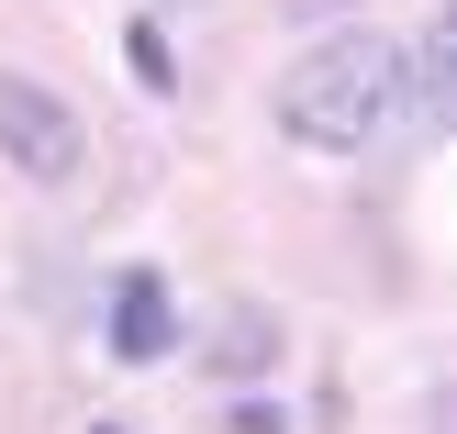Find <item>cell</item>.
I'll use <instances>...</instances> for the list:
<instances>
[{
	"label": "cell",
	"instance_id": "1",
	"mask_svg": "<svg viewBox=\"0 0 457 434\" xmlns=\"http://www.w3.org/2000/svg\"><path fill=\"white\" fill-rule=\"evenodd\" d=\"M402 111H413V56H402L391 34H324L312 56H290L279 78V134L312 156H369L379 134H402Z\"/></svg>",
	"mask_w": 457,
	"mask_h": 434
},
{
	"label": "cell",
	"instance_id": "2",
	"mask_svg": "<svg viewBox=\"0 0 457 434\" xmlns=\"http://www.w3.org/2000/svg\"><path fill=\"white\" fill-rule=\"evenodd\" d=\"M0 156H12L34 190H67V178H79V156H89V134H79V111H67L45 78L0 67Z\"/></svg>",
	"mask_w": 457,
	"mask_h": 434
},
{
	"label": "cell",
	"instance_id": "3",
	"mask_svg": "<svg viewBox=\"0 0 457 434\" xmlns=\"http://www.w3.org/2000/svg\"><path fill=\"white\" fill-rule=\"evenodd\" d=\"M168 334H179V312H168V290L134 267L123 290H112V356H134V368H156L168 356Z\"/></svg>",
	"mask_w": 457,
	"mask_h": 434
},
{
	"label": "cell",
	"instance_id": "4",
	"mask_svg": "<svg viewBox=\"0 0 457 434\" xmlns=\"http://www.w3.org/2000/svg\"><path fill=\"white\" fill-rule=\"evenodd\" d=\"M413 123L457 134V12H436L424 45H413Z\"/></svg>",
	"mask_w": 457,
	"mask_h": 434
},
{
	"label": "cell",
	"instance_id": "5",
	"mask_svg": "<svg viewBox=\"0 0 457 434\" xmlns=\"http://www.w3.org/2000/svg\"><path fill=\"white\" fill-rule=\"evenodd\" d=\"M201 368H212V379H257V368H279V312H257V301L223 312L212 346H201Z\"/></svg>",
	"mask_w": 457,
	"mask_h": 434
},
{
	"label": "cell",
	"instance_id": "6",
	"mask_svg": "<svg viewBox=\"0 0 457 434\" xmlns=\"http://www.w3.org/2000/svg\"><path fill=\"white\" fill-rule=\"evenodd\" d=\"M424 434H457V379H446L436 401H424Z\"/></svg>",
	"mask_w": 457,
	"mask_h": 434
},
{
	"label": "cell",
	"instance_id": "7",
	"mask_svg": "<svg viewBox=\"0 0 457 434\" xmlns=\"http://www.w3.org/2000/svg\"><path fill=\"white\" fill-rule=\"evenodd\" d=\"M290 12H357V0H290Z\"/></svg>",
	"mask_w": 457,
	"mask_h": 434
},
{
	"label": "cell",
	"instance_id": "8",
	"mask_svg": "<svg viewBox=\"0 0 457 434\" xmlns=\"http://www.w3.org/2000/svg\"><path fill=\"white\" fill-rule=\"evenodd\" d=\"M145 12H201V0H145Z\"/></svg>",
	"mask_w": 457,
	"mask_h": 434
},
{
	"label": "cell",
	"instance_id": "9",
	"mask_svg": "<svg viewBox=\"0 0 457 434\" xmlns=\"http://www.w3.org/2000/svg\"><path fill=\"white\" fill-rule=\"evenodd\" d=\"M89 434H123V423H89Z\"/></svg>",
	"mask_w": 457,
	"mask_h": 434
}]
</instances>
